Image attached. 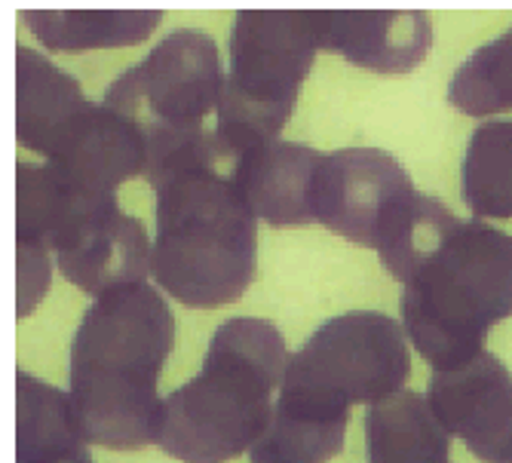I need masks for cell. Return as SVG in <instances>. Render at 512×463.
<instances>
[{
  "label": "cell",
  "mask_w": 512,
  "mask_h": 463,
  "mask_svg": "<svg viewBox=\"0 0 512 463\" xmlns=\"http://www.w3.org/2000/svg\"><path fill=\"white\" fill-rule=\"evenodd\" d=\"M234 166L209 129L145 172L157 200L151 276L184 307L234 304L255 280L258 215L240 191Z\"/></svg>",
  "instance_id": "1"
},
{
  "label": "cell",
  "mask_w": 512,
  "mask_h": 463,
  "mask_svg": "<svg viewBox=\"0 0 512 463\" xmlns=\"http://www.w3.org/2000/svg\"><path fill=\"white\" fill-rule=\"evenodd\" d=\"M175 347V316L151 283L102 292L71 341V405L86 442L135 451L157 442L160 372Z\"/></svg>",
  "instance_id": "2"
},
{
  "label": "cell",
  "mask_w": 512,
  "mask_h": 463,
  "mask_svg": "<svg viewBox=\"0 0 512 463\" xmlns=\"http://www.w3.org/2000/svg\"><path fill=\"white\" fill-rule=\"evenodd\" d=\"M154 246L145 224L126 215L117 197H86L46 166H16V280L19 316L37 307L59 273L86 295L145 283Z\"/></svg>",
  "instance_id": "3"
},
{
  "label": "cell",
  "mask_w": 512,
  "mask_h": 463,
  "mask_svg": "<svg viewBox=\"0 0 512 463\" xmlns=\"http://www.w3.org/2000/svg\"><path fill=\"white\" fill-rule=\"evenodd\" d=\"M286 368V338L273 322L227 319L209 341L200 375L163 399L157 445L181 463H227L252 451Z\"/></svg>",
  "instance_id": "4"
},
{
  "label": "cell",
  "mask_w": 512,
  "mask_h": 463,
  "mask_svg": "<svg viewBox=\"0 0 512 463\" xmlns=\"http://www.w3.org/2000/svg\"><path fill=\"white\" fill-rule=\"evenodd\" d=\"M402 286V329L433 372H451L512 316V234L457 221Z\"/></svg>",
  "instance_id": "5"
},
{
  "label": "cell",
  "mask_w": 512,
  "mask_h": 463,
  "mask_svg": "<svg viewBox=\"0 0 512 463\" xmlns=\"http://www.w3.org/2000/svg\"><path fill=\"white\" fill-rule=\"evenodd\" d=\"M316 50L313 10L237 13L230 28V71L212 126L234 163L279 138Z\"/></svg>",
  "instance_id": "6"
},
{
  "label": "cell",
  "mask_w": 512,
  "mask_h": 463,
  "mask_svg": "<svg viewBox=\"0 0 512 463\" xmlns=\"http://www.w3.org/2000/svg\"><path fill=\"white\" fill-rule=\"evenodd\" d=\"M218 46L206 31L181 28L163 37L135 68L123 71L102 105L126 117L148 142V166L206 135L224 86Z\"/></svg>",
  "instance_id": "7"
},
{
  "label": "cell",
  "mask_w": 512,
  "mask_h": 463,
  "mask_svg": "<svg viewBox=\"0 0 512 463\" xmlns=\"http://www.w3.org/2000/svg\"><path fill=\"white\" fill-rule=\"evenodd\" d=\"M286 378L347 405H381L399 396L411 378L405 329L378 310L335 316L289 359Z\"/></svg>",
  "instance_id": "8"
},
{
  "label": "cell",
  "mask_w": 512,
  "mask_h": 463,
  "mask_svg": "<svg viewBox=\"0 0 512 463\" xmlns=\"http://www.w3.org/2000/svg\"><path fill=\"white\" fill-rule=\"evenodd\" d=\"M421 191L405 166L378 148H344L322 154L313 178V221L338 237L381 252L402 227Z\"/></svg>",
  "instance_id": "9"
},
{
  "label": "cell",
  "mask_w": 512,
  "mask_h": 463,
  "mask_svg": "<svg viewBox=\"0 0 512 463\" xmlns=\"http://www.w3.org/2000/svg\"><path fill=\"white\" fill-rule=\"evenodd\" d=\"M427 402L445 433L482 463H512V375L494 353L433 372Z\"/></svg>",
  "instance_id": "10"
},
{
  "label": "cell",
  "mask_w": 512,
  "mask_h": 463,
  "mask_svg": "<svg viewBox=\"0 0 512 463\" xmlns=\"http://www.w3.org/2000/svg\"><path fill=\"white\" fill-rule=\"evenodd\" d=\"M43 157L68 188L86 197H114L126 178L148 172L145 135L102 102H86Z\"/></svg>",
  "instance_id": "11"
},
{
  "label": "cell",
  "mask_w": 512,
  "mask_h": 463,
  "mask_svg": "<svg viewBox=\"0 0 512 463\" xmlns=\"http://www.w3.org/2000/svg\"><path fill=\"white\" fill-rule=\"evenodd\" d=\"M313 25L319 50L378 74L414 71L433 43L427 10H313Z\"/></svg>",
  "instance_id": "12"
},
{
  "label": "cell",
  "mask_w": 512,
  "mask_h": 463,
  "mask_svg": "<svg viewBox=\"0 0 512 463\" xmlns=\"http://www.w3.org/2000/svg\"><path fill=\"white\" fill-rule=\"evenodd\" d=\"M350 405L283 378L264 436L249 463H329L347 439Z\"/></svg>",
  "instance_id": "13"
},
{
  "label": "cell",
  "mask_w": 512,
  "mask_h": 463,
  "mask_svg": "<svg viewBox=\"0 0 512 463\" xmlns=\"http://www.w3.org/2000/svg\"><path fill=\"white\" fill-rule=\"evenodd\" d=\"M322 154L295 145V142H270L243 154L234 166V178L252 212L273 227L310 224L313 209V178Z\"/></svg>",
  "instance_id": "14"
},
{
  "label": "cell",
  "mask_w": 512,
  "mask_h": 463,
  "mask_svg": "<svg viewBox=\"0 0 512 463\" xmlns=\"http://www.w3.org/2000/svg\"><path fill=\"white\" fill-rule=\"evenodd\" d=\"M16 463H92L71 396L16 372Z\"/></svg>",
  "instance_id": "15"
},
{
  "label": "cell",
  "mask_w": 512,
  "mask_h": 463,
  "mask_svg": "<svg viewBox=\"0 0 512 463\" xmlns=\"http://www.w3.org/2000/svg\"><path fill=\"white\" fill-rule=\"evenodd\" d=\"M89 99L80 83L50 59L16 46V142L25 151L43 154L68 120Z\"/></svg>",
  "instance_id": "16"
},
{
  "label": "cell",
  "mask_w": 512,
  "mask_h": 463,
  "mask_svg": "<svg viewBox=\"0 0 512 463\" xmlns=\"http://www.w3.org/2000/svg\"><path fill=\"white\" fill-rule=\"evenodd\" d=\"M365 451L368 463H451V436L421 393L402 390L368 405Z\"/></svg>",
  "instance_id": "17"
},
{
  "label": "cell",
  "mask_w": 512,
  "mask_h": 463,
  "mask_svg": "<svg viewBox=\"0 0 512 463\" xmlns=\"http://www.w3.org/2000/svg\"><path fill=\"white\" fill-rule=\"evenodd\" d=\"M160 19V10H22V22L31 25L37 40L62 53L138 43Z\"/></svg>",
  "instance_id": "18"
},
{
  "label": "cell",
  "mask_w": 512,
  "mask_h": 463,
  "mask_svg": "<svg viewBox=\"0 0 512 463\" xmlns=\"http://www.w3.org/2000/svg\"><path fill=\"white\" fill-rule=\"evenodd\" d=\"M463 203L479 218H512V120L479 126L460 169Z\"/></svg>",
  "instance_id": "19"
},
{
  "label": "cell",
  "mask_w": 512,
  "mask_h": 463,
  "mask_svg": "<svg viewBox=\"0 0 512 463\" xmlns=\"http://www.w3.org/2000/svg\"><path fill=\"white\" fill-rule=\"evenodd\" d=\"M448 102L470 117L512 111V28L479 46L448 86Z\"/></svg>",
  "instance_id": "20"
}]
</instances>
